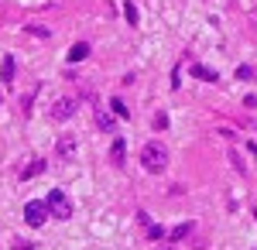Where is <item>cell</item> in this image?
<instances>
[{"instance_id":"d6986e66","label":"cell","mask_w":257,"mask_h":250,"mask_svg":"<svg viewBox=\"0 0 257 250\" xmlns=\"http://www.w3.org/2000/svg\"><path fill=\"white\" fill-rule=\"evenodd\" d=\"M158 250H168V247H158Z\"/></svg>"},{"instance_id":"2e32d148","label":"cell","mask_w":257,"mask_h":250,"mask_svg":"<svg viewBox=\"0 0 257 250\" xmlns=\"http://www.w3.org/2000/svg\"><path fill=\"white\" fill-rule=\"evenodd\" d=\"M148 236H151V240H161V236H165V230H161L158 223H148Z\"/></svg>"},{"instance_id":"9c48e42d","label":"cell","mask_w":257,"mask_h":250,"mask_svg":"<svg viewBox=\"0 0 257 250\" xmlns=\"http://www.w3.org/2000/svg\"><path fill=\"white\" fill-rule=\"evenodd\" d=\"M123 154H127V144L123 141H113V148H110V158H113V165H123Z\"/></svg>"},{"instance_id":"5bb4252c","label":"cell","mask_w":257,"mask_h":250,"mask_svg":"<svg viewBox=\"0 0 257 250\" xmlns=\"http://www.w3.org/2000/svg\"><path fill=\"white\" fill-rule=\"evenodd\" d=\"M192 72H196L199 79H209V82L216 79V72H213V69H206V65H192Z\"/></svg>"},{"instance_id":"8992f818","label":"cell","mask_w":257,"mask_h":250,"mask_svg":"<svg viewBox=\"0 0 257 250\" xmlns=\"http://www.w3.org/2000/svg\"><path fill=\"white\" fill-rule=\"evenodd\" d=\"M55 154H59V158H72V154H76V137H72V134L59 137V144H55Z\"/></svg>"},{"instance_id":"8fae6325","label":"cell","mask_w":257,"mask_h":250,"mask_svg":"<svg viewBox=\"0 0 257 250\" xmlns=\"http://www.w3.org/2000/svg\"><path fill=\"white\" fill-rule=\"evenodd\" d=\"M41 172H45V161L38 158V161H31V165L21 172V178H35V175H41Z\"/></svg>"},{"instance_id":"7c38bea8","label":"cell","mask_w":257,"mask_h":250,"mask_svg":"<svg viewBox=\"0 0 257 250\" xmlns=\"http://www.w3.org/2000/svg\"><path fill=\"white\" fill-rule=\"evenodd\" d=\"M123 18H127V24H131V28H138V7H134L131 0L123 4Z\"/></svg>"},{"instance_id":"ba28073f","label":"cell","mask_w":257,"mask_h":250,"mask_svg":"<svg viewBox=\"0 0 257 250\" xmlns=\"http://www.w3.org/2000/svg\"><path fill=\"white\" fill-rule=\"evenodd\" d=\"M110 110H113V113H117L120 120H131V110H127V103H123L120 96H113V99H110Z\"/></svg>"},{"instance_id":"e0dca14e","label":"cell","mask_w":257,"mask_h":250,"mask_svg":"<svg viewBox=\"0 0 257 250\" xmlns=\"http://www.w3.org/2000/svg\"><path fill=\"white\" fill-rule=\"evenodd\" d=\"M155 127H158V131H165V127H168V116L158 113V116H155Z\"/></svg>"},{"instance_id":"5b68a950","label":"cell","mask_w":257,"mask_h":250,"mask_svg":"<svg viewBox=\"0 0 257 250\" xmlns=\"http://www.w3.org/2000/svg\"><path fill=\"white\" fill-rule=\"evenodd\" d=\"M93 120H96V127L103 134H110L113 123H117V113H113V110H93Z\"/></svg>"},{"instance_id":"7a4b0ae2","label":"cell","mask_w":257,"mask_h":250,"mask_svg":"<svg viewBox=\"0 0 257 250\" xmlns=\"http://www.w3.org/2000/svg\"><path fill=\"white\" fill-rule=\"evenodd\" d=\"M45 202H48V209H52V216H55V219H69V216H72V202H69V199H65V192H59V189H55V192H48V199H45Z\"/></svg>"},{"instance_id":"277c9868","label":"cell","mask_w":257,"mask_h":250,"mask_svg":"<svg viewBox=\"0 0 257 250\" xmlns=\"http://www.w3.org/2000/svg\"><path fill=\"white\" fill-rule=\"evenodd\" d=\"M72 113H76V96L55 99V106H52V116H55V120H69Z\"/></svg>"},{"instance_id":"ffe728a7","label":"cell","mask_w":257,"mask_h":250,"mask_svg":"<svg viewBox=\"0 0 257 250\" xmlns=\"http://www.w3.org/2000/svg\"><path fill=\"white\" fill-rule=\"evenodd\" d=\"M254 250H257V247H254Z\"/></svg>"},{"instance_id":"52a82bcc","label":"cell","mask_w":257,"mask_h":250,"mask_svg":"<svg viewBox=\"0 0 257 250\" xmlns=\"http://www.w3.org/2000/svg\"><path fill=\"white\" fill-rule=\"evenodd\" d=\"M82 58H89V45H86V41H76V45L69 48V62H82Z\"/></svg>"},{"instance_id":"ac0fdd59","label":"cell","mask_w":257,"mask_h":250,"mask_svg":"<svg viewBox=\"0 0 257 250\" xmlns=\"http://www.w3.org/2000/svg\"><path fill=\"white\" fill-rule=\"evenodd\" d=\"M237 76H240V79H250L254 72H250V65H240V69H237Z\"/></svg>"},{"instance_id":"3957f363","label":"cell","mask_w":257,"mask_h":250,"mask_svg":"<svg viewBox=\"0 0 257 250\" xmlns=\"http://www.w3.org/2000/svg\"><path fill=\"white\" fill-rule=\"evenodd\" d=\"M48 216H52L48 202H28V206H24V219H28V226H41V223H48Z\"/></svg>"},{"instance_id":"4fadbf2b","label":"cell","mask_w":257,"mask_h":250,"mask_svg":"<svg viewBox=\"0 0 257 250\" xmlns=\"http://www.w3.org/2000/svg\"><path fill=\"white\" fill-rule=\"evenodd\" d=\"M189 233H192V223H182V226H175L168 236H172V243H178V240H182V236H189Z\"/></svg>"},{"instance_id":"6da1fadb","label":"cell","mask_w":257,"mask_h":250,"mask_svg":"<svg viewBox=\"0 0 257 250\" xmlns=\"http://www.w3.org/2000/svg\"><path fill=\"white\" fill-rule=\"evenodd\" d=\"M141 165H144V172L161 175L168 168V148H165L161 141H148V144L141 148Z\"/></svg>"},{"instance_id":"30bf717a","label":"cell","mask_w":257,"mask_h":250,"mask_svg":"<svg viewBox=\"0 0 257 250\" xmlns=\"http://www.w3.org/2000/svg\"><path fill=\"white\" fill-rule=\"evenodd\" d=\"M14 72H18V65H14V58L7 55V58H4V69H0V76H4V82H14Z\"/></svg>"},{"instance_id":"9a60e30c","label":"cell","mask_w":257,"mask_h":250,"mask_svg":"<svg viewBox=\"0 0 257 250\" xmlns=\"http://www.w3.org/2000/svg\"><path fill=\"white\" fill-rule=\"evenodd\" d=\"M28 31H31V35H38V38H48V35H52L45 24H28Z\"/></svg>"}]
</instances>
